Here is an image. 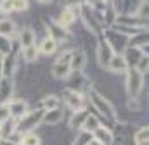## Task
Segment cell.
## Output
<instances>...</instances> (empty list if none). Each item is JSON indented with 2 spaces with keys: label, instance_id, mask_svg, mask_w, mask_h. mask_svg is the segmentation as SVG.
Masks as SVG:
<instances>
[{
  "label": "cell",
  "instance_id": "1f68e13d",
  "mask_svg": "<svg viewBox=\"0 0 149 145\" xmlns=\"http://www.w3.org/2000/svg\"><path fill=\"white\" fill-rule=\"evenodd\" d=\"M0 52L3 55L10 52V43H9V38H5V36H0Z\"/></svg>",
  "mask_w": 149,
  "mask_h": 145
},
{
  "label": "cell",
  "instance_id": "2e32d148",
  "mask_svg": "<svg viewBox=\"0 0 149 145\" xmlns=\"http://www.w3.org/2000/svg\"><path fill=\"white\" fill-rule=\"evenodd\" d=\"M17 38H19V43H21V48H24V47H30V45H35V43H37V35H35V31H33V30H30V28L21 30V33L17 35Z\"/></svg>",
  "mask_w": 149,
  "mask_h": 145
},
{
  "label": "cell",
  "instance_id": "ac0fdd59",
  "mask_svg": "<svg viewBox=\"0 0 149 145\" xmlns=\"http://www.w3.org/2000/svg\"><path fill=\"white\" fill-rule=\"evenodd\" d=\"M63 119V112L61 109H49V110H43V116H42V123L45 124H57L59 121Z\"/></svg>",
  "mask_w": 149,
  "mask_h": 145
},
{
  "label": "cell",
  "instance_id": "ffe728a7",
  "mask_svg": "<svg viewBox=\"0 0 149 145\" xmlns=\"http://www.w3.org/2000/svg\"><path fill=\"white\" fill-rule=\"evenodd\" d=\"M49 36H52V38L59 43V41H64V40L68 38V31H66L64 28H61L57 23H52V28L49 30Z\"/></svg>",
  "mask_w": 149,
  "mask_h": 145
},
{
  "label": "cell",
  "instance_id": "d6986e66",
  "mask_svg": "<svg viewBox=\"0 0 149 145\" xmlns=\"http://www.w3.org/2000/svg\"><path fill=\"white\" fill-rule=\"evenodd\" d=\"M16 33H17V31H16V24H14V21H10V19H7V17L0 19V36L12 38Z\"/></svg>",
  "mask_w": 149,
  "mask_h": 145
},
{
  "label": "cell",
  "instance_id": "4fadbf2b",
  "mask_svg": "<svg viewBox=\"0 0 149 145\" xmlns=\"http://www.w3.org/2000/svg\"><path fill=\"white\" fill-rule=\"evenodd\" d=\"M85 64H87V55H85V52H81V50H74L73 55H71V61H70V68H71V71L73 72L83 71Z\"/></svg>",
  "mask_w": 149,
  "mask_h": 145
},
{
  "label": "cell",
  "instance_id": "4dcf8cb0",
  "mask_svg": "<svg viewBox=\"0 0 149 145\" xmlns=\"http://www.w3.org/2000/svg\"><path fill=\"white\" fill-rule=\"evenodd\" d=\"M12 9V0H0V12L2 14H10Z\"/></svg>",
  "mask_w": 149,
  "mask_h": 145
},
{
  "label": "cell",
  "instance_id": "d590c367",
  "mask_svg": "<svg viewBox=\"0 0 149 145\" xmlns=\"http://www.w3.org/2000/svg\"><path fill=\"white\" fill-rule=\"evenodd\" d=\"M87 145H102V144H101V142H99V140H95V138H94V137H92V138H90V140H88V142H87Z\"/></svg>",
  "mask_w": 149,
  "mask_h": 145
},
{
  "label": "cell",
  "instance_id": "8992f818",
  "mask_svg": "<svg viewBox=\"0 0 149 145\" xmlns=\"http://www.w3.org/2000/svg\"><path fill=\"white\" fill-rule=\"evenodd\" d=\"M144 54H146L144 48H139V47H127L121 55H123V59H125V62H127L128 68H135L137 61H139Z\"/></svg>",
  "mask_w": 149,
  "mask_h": 145
},
{
  "label": "cell",
  "instance_id": "277c9868",
  "mask_svg": "<svg viewBox=\"0 0 149 145\" xmlns=\"http://www.w3.org/2000/svg\"><path fill=\"white\" fill-rule=\"evenodd\" d=\"M113 55H114V48H113V45L106 40V38L101 40L99 45H97V61H99V64H101L102 68H108V62L111 61Z\"/></svg>",
  "mask_w": 149,
  "mask_h": 145
},
{
  "label": "cell",
  "instance_id": "ba28073f",
  "mask_svg": "<svg viewBox=\"0 0 149 145\" xmlns=\"http://www.w3.org/2000/svg\"><path fill=\"white\" fill-rule=\"evenodd\" d=\"M116 24L118 26H127V28H141L146 30V21L139 19L135 16H116Z\"/></svg>",
  "mask_w": 149,
  "mask_h": 145
},
{
  "label": "cell",
  "instance_id": "9c48e42d",
  "mask_svg": "<svg viewBox=\"0 0 149 145\" xmlns=\"http://www.w3.org/2000/svg\"><path fill=\"white\" fill-rule=\"evenodd\" d=\"M14 93V85H12V79L9 78H2L0 79V104H7L10 100Z\"/></svg>",
  "mask_w": 149,
  "mask_h": 145
},
{
  "label": "cell",
  "instance_id": "f546056e",
  "mask_svg": "<svg viewBox=\"0 0 149 145\" xmlns=\"http://www.w3.org/2000/svg\"><path fill=\"white\" fill-rule=\"evenodd\" d=\"M28 7H30L28 0H12V9L16 12H24Z\"/></svg>",
  "mask_w": 149,
  "mask_h": 145
},
{
  "label": "cell",
  "instance_id": "30bf717a",
  "mask_svg": "<svg viewBox=\"0 0 149 145\" xmlns=\"http://www.w3.org/2000/svg\"><path fill=\"white\" fill-rule=\"evenodd\" d=\"M52 76L56 78V79H66V78H70V74H71V68H70V62H59V61H56L54 62V66H52Z\"/></svg>",
  "mask_w": 149,
  "mask_h": 145
},
{
  "label": "cell",
  "instance_id": "603a6c76",
  "mask_svg": "<svg viewBox=\"0 0 149 145\" xmlns=\"http://www.w3.org/2000/svg\"><path fill=\"white\" fill-rule=\"evenodd\" d=\"M16 131V119L14 117H9L7 121L0 123V137L2 138H7L10 133Z\"/></svg>",
  "mask_w": 149,
  "mask_h": 145
},
{
  "label": "cell",
  "instance_id": "3957f363",
  "mask_svg": "<svg viewBox=\"0 0 149 145\" xmlns=\"http://www.w3.org/2000/svg\"><path fill=\"white\" fill-rule=\"evenodd\" d=\"M144 86V74L137 71L135 68H128L127 69V92L130 97H137L142 92Z\"/></svg>",
  "mask_w": 149,
  "mask_h": 145
},
{
  "label": "cell",
  "instance_id": "7c38bea8",
  "mask_svg": "<svg viewBox=\"0 0 149 145\" xmlns=\"http://www.w3.org/2000/svg\"><path fill=\"white\" fill-rule=\"evenodd\" d=\"M16 71V59L10 54H5L2 57V76L12 79V74Z\"/></svg>",
  "mask_w": 149,
  "mask_h": 145
},
{
  "label": "cell",
  "instance_id": "83f0119b",
  "mask_svg": "<svg viewBox=\"0 0 149 145\" xmlns=\"http://www.w3.org/2000/svg\"><path fill=\"white\" fill-rule=\"evenodd\" d=\"M148 68H149V57H148V54H144V55L137 61L135 69L141 72V74H144V72H148Z\"/></svg>",
  "mask_w": 149,
  "mask_h": 145
},
{
  "label": "cell",
  "instance_id": "4316f807",
  "mask_svg": "<svg viewBox=\"0 0 149 145\" xmlns=\"http://www.w3.org/2000/svg\"><path fill=\"white\" fill-rule=\"evenodd\" d=\"M148 137H149V130L148 128H141L134 135V142L137 145H148Z\"/></svg>",
  "mask_w": 149,
  "mask_h": 145
},
{
  "label": "cell",
  "instance_id": "44dd1931",
  "mask_svg": "<svg viewBox=\"0 0 149 145\" xmlns=\"http://www.w3.org/2000/svg\"><path fill=\"white\" fill-rule=\"evenodd\" d=\"M38 45H30V47H24V48H21V55H23V59L26 61V62H33V61H37L38 59Z\"/></svg>",
  "mask_w": 149,
  "mask_h": 145
},
{
  "label": "cell",
  "instance_id": "484cf974",
  "mask_svg": "<svg viewBox=\"0 0 149 145\" xmlns=\"http://www.w3.org/2000/svg\"><path fill=\"white\" fill-rule=\"evenodd\" d=\"M19 145H40V138H38V135H35L33 131H30V133H23Z\"/></svg>",
  "mask_w": 149,
  "mask_h": 145
},
{
  "label": "cell",
  "instance_id": "e575fe53",
  "mask_svg": "<svg viewBox=\"0 0 149 145\" xmlns=\"http://www.w3.org/2000/svg\"><path fill=\"white\" fill-rule=\"evenodd\" d=\"M128 109H134V110L139 109V104H137V99H135V97H130V100H128Z\"/></svg>",
  "mask_w": 149,
  "mask_h": 145
},
{
  "label": "cell",
  "instance_id": "7402d4cb",
  "mask_svg": "<svg viewBox=\"0 0 149 145\" xmlns=\"http://www.w3.org/2000/svg\"><path fill=\"white\" fill-rule=\"evenodd\" d=\"M99 126H101V121H99L95 116L88 114V116L85 117V121H83V126H81V130H83V131H87V133H94V131H95Z\"/></svg>",
  "mask_w": 149,
  "mask_h": 145
},
{
  "label": "cell",
  "instance_id": "6da1fadb",
  "mask_svg": "<svg viewBox=\"0 0 149 145\" xmlns=\"http://www.w3.org/2000/svg\"><path fill=\"white\" fill-rule=\"evenodd\" d=\"M42 116H43V109L37 110H28L24 116H21L19 119H16V131L19 133H30L42 123Z\"/></svg>",
  "mask_w": 149,
  "mask_h": 145
},
{
  "label": "cell",
  "instance_id": "74e56055",
  "mask_svg": "<svg viewBox=\"0 0 149 145\" xmlns=\"http://www.w3.org/2000/svg\"><path fill=\"white\" fill-rule=\"evenodd\" d=\"M3 76H2V59H0V79H2Z\"/></svg>",
  "mask_w": 149,
  "mask_h": 145
},
{
  "label": "cell",
  "instance_id": "d6a6232c",
  "mask_svg": "<svg viewBox=\"0 0 149 145\" xmlns=\"http://www.w3.org/2000/svg\"><path fill=\"white\" fill-rule=\"evenodd\" d=\"M9 117H10V112H9V107H7V104H0V123L7 121Z\"/></svg>",
  "mask_w": 149,
  "mask_h": 145
},
{
  "label": "cell",
  "instance_id": "836d02e7",
  "mask_svg": "<svg viewBox=\"0 0 149 145\" xmlns=\"http://www.w3.org/2000/svg\"><path fill=\"white\" fill-rule=\"evenodd\" d=\"M63 2H64L66 7H80V5L87 3L88 0H63Z\"/></svg>",
  "mask_w": 149,
  "mask_h": 145
},
{
  "label": "cell",
  "instance_id": "e0dca14e",
  "mask_svg": "<svg viewBox=\"0 0 149 145\" xmlns=\"http://www.w3.org/2000/svg\"><path fill=\"white\" fill-rule=\"evenodd\" d=\"M92 135H94L95 140H99L102 145H111L113 144V133H111V130L106 128V126H99Z\"/></svg>",
  "mask_w": 149,
  "mask_h": 145
},
{
  "label": "cell",
  "instance_id": "cb8c5ba5",
  "mask_svg": "<svg viewBox=\"0 0 149 145\" xmlns=\"http://www.w3.org/2000/svg\"><path fill=\"white\" fill-rule=\"evenodd\" d=\"M127 45H128V47H139V48H142L144 45H148V33H146V31H141V33H137V35L130 36Z\"/></svg>",
  "mask_w": 149,
  "mask_h": 145
},
{
  "label": "cell",
  "instance_id": "d4e9b609",
  "mask_svg": "<svg viewBox=\"0 0 149 145\" xmlns=\"http://www.w3.org/2000/svg\"><path fill=\"white\" fill-rule=\"evenodd\" d=\"M59 107V99L56 95H49V97H43V100L40 102V109L43 110H49V109H57Z\"/></svg>",
  "mask_w": 149,
  "mask_h": 145
},
{
  "label": "cell",
  "instance_id": "7a4b0ae2",
  "mask_svg": "<svg viewBox=\"0 0 149 145\" xmlns=\"http://www.w3.org/2000/svg\"><path fill=\"white\" fill-rule=\"evenodd\" d=\"M90 102H92L94 107L97 109L99 114L106 116L108 119H114V117H116V110H114V107L111 106V102H109L108 99H104L101 93H97L95 90L90 92Z\"/></svg>",
  "mask_w": 149,
  "mask_h": 145
},
{
  "label": "cell",
  "instance_id": "f35d334b",
  "mask_svg": "<svg viewBox=\"0 0 149 145\" xmlns=\"http://www.w3.org/2000/svg\"><path fill=\"white\" fill-rule=\"evenodd\" d=\"M2 57H3V54H2V52H0V59H2Z\"/></svg>",
  "mask_w": 149,
  "mask_h": 145
},
{
  "label": "cell",
  "instance_id": "5bb4252c",
  "mask_svg": "<svg viewBox=\"0 0 149 145\" xmlns=\"http://www.w3.org/2000/svg\"><path fill=\"white\" fill-rule=\"evenodd\" d=\"M87 116H88V112H87V109H83V107L73 110V116L70 117V128H73V130H81L83 121H85Z\"/></svg>",
  "mask_w": 149,
  "mask_h": 145
},
{
  "label": "cell",
  "instance_id": "8fae6325",
  "mask_svg": "<svg viewBox=\"0 0 149 145\" xmlns=\"http://www.w3.org/2000/svg\"><path fill=\"white\" fill-rule=\"evenodd\" d=\"M106 69H109L111 72H127L128 66H127V62H125V59H123L121 54H114L111 57V61L108 62Z\"/></svg>",
  "mask_w": 149,
  "mask_h": 145
},
{
  "label": "cell",
  "instance_id": "f1b7e54d",
  "mask_svg": "<svg viewBox=\"0 0 149 145\" xmlns=\"http://www.w3.org/2000/svg\"><path fill=\"white\" fill-rule=\"evenodd\" d=\"M134 16L139 17V19H146V17H148V0H142V2L139 3V10H137Z\"/></svg>",
  "mask_w": 149,
  "mask_h": 145
},
{
  "label": "cell",
  "instance_id": "52a82bcc",
  "mask_svg": "<svg viewBox=\"0 0 149 145\" xmlns=\"http://www.w3.org/2000/svg\"><path fill=\"white\" fill-rule=\"evenodd\" d=\"M7 107H9V112H10V117H14V119H19L21 116H24L30 110V106H28L26 100H9Z\"/></svg>",
  "mask_w": 149,
  "mask_h": 145
},
{
  "label": "cell",
  "instance_id": "8d00e7d4",
  "mask_svg": "<svg viewBox=\"0 0 149 145\" xmlns=\"http://www.w3.org/2000/svg\"><path fill=\"white\" fill-rule=\"evenodd\" d=\"M38 2H40V3H50L52 0H38Z\"/></svg>",
  "mask_w": 149,
  "mask_h": 145
},
{
  "label": "cell",
  "instance_id": "9a60e30c",
  "mask_svg": "<svg viewBox=\"0 0 149 145\" xmlns=\"http://www.w3.org/2000/svg\"><path fill=\"white\" fill-rule=\"evenodd\" d=\"M56 48H57V41H56L52 36H49V35L45 36V38L40 41V45H38V52L43 54V55H50V54H54Z\"/></svg>",
  "mask_w": 149,
  "mask_h": 145
},
{
  "label": "cell",
  "instance_id": "5b68a950",
  "mask_svg": "<svg viewBox=\"0 0 149 145\" xmlns=\"http://www.w3.org/2000/svg\"><path fill=\"white\" fill-rule=\"evenodd\" d=\"M63 100L66 102V106L71 109V110H76V109L83 107V97H81V93L73 90V88L63 90Z\"/></svg>",
  "mask_w": 149,
  "mask_h": 145
}]
</instances>
